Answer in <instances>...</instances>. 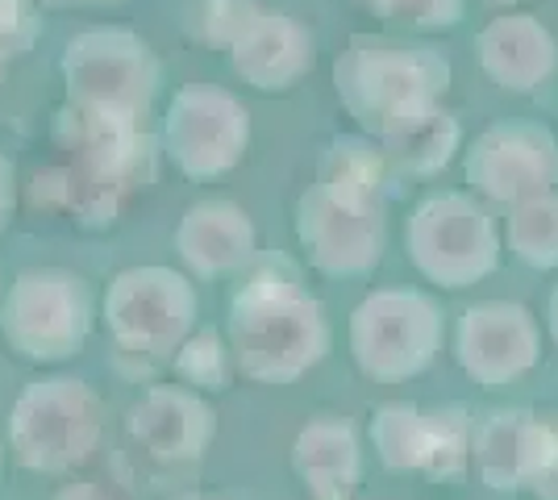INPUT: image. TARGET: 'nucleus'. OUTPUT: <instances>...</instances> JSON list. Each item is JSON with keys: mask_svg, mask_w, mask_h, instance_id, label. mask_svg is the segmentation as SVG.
Instances as JSON below:
<instances>
[{"mask_svg": "<svg viewBox=\"0 0 558 500\" xmlns=\"http://www.w3.org/2000/svg\"><path fill=\"white\" fill-rule=\"evenodd\" d=\"M255 225L233 200H201L192 205L180 225H175V251L180 259L205 276V280H221L233 271H246L255 259Z\"/></svg>", "mask_w": 558, "mask_h": 500, "instance_id": "17", "label": "nucleus"}, {"mask_svg": "<svg viewBox=\"0 0 558 500\" xmlns=\"http://www.w3.org/2000/svg\"><path fill=\"white\" fill-rule=\"evenodd\" d=\"M0 472H4V451H0Z\"/></svg>", "mask_w": 558, "mask_h": 500, "instance_id": "33", "label": "nucleus"}, {"mask_svg": "<svg viewBox=\"0 0 558 500\" xmlns=\"http://www.w3.org/2000/svg\"><path fill=\"white\" fill-rule=\"evenodd\" d=\"M43 4H71V0H43Z\"/></svg>", "mask_w": 558, "mask_h": 500, "instance_id": "31", "label": "nucleus"}, {"mask_svg": "<svg viewBox=\"0 0 558 500\" xmlns=\"http://www.w3.org/2000/svg\"><path fill=\"white\" fill-rule=\"evenodd\" d=\"M0 333L29 363H68L93 333V292L59 267L25 271L0 296Z\"/></svg>", "mask_w": 558, "mask_h": 500, "instance_id": "7", "label": "nucleus"}, {"mask_svg": "<svg viewBox=\"0 0 558 500\" xmlns=\"http://www.w3.org/2000/svg\"><path fill=\"white\" fill-rule=\"evenodd\" d=\"M313 59L317 42L308 25L279 9H255L230 42L233 72L258 93H292L313 72Z\"/></svg>", "mask_w": 558, "mask_h": 500, "instance_id": "15", "label": "nucleus"}, {"mask_svg": "<svg viewBox=\"0 0 558 500\" xmlns=\"http://www.w3.org/2000/svg\"><path fill=\"white\" fill-rule=\"evenodd\" d=\"M375 454L388 472H425L429 467V408L379 405L372 417Z\"/></svg>", "mask_w": 558, "mask_h": 500, "instance_id": "21", "label": "nucleus"}, {"mask_svg": "<svg viewBox=\"0 0 558 500\" xmlns=\"http://www.w3.org/2000/svg\"><path fill=\"white\" fill-rule=\"evenodd\" d=\"M43 34V22L29 0H0V54H25L34 38Z\"/></svg>", "mask_w": 558, "mask_h": 500, "instance_id": "26", "label": "nucleus"}, {"mask_svg": "<svg viewBox=\"0 0 558 500\" xmlns=\"http://www.w3.org/2000/svg\"><path fill=\"white\" fill-rule=\"evenodd\" d=\"M546 330H550V342L558 346V284L550 292V305H546Z\"/></svg>", "mask_w": 558, "mask_h": 500, "instance_id": "29", "label": "nucleus"}, {"mask_svg": "<svg viewBox=\"0 0 558 500\" xmlns=\"http://www.w3.org/2000/svg\"><path fill=\"white\" fill-rule=\"evenodd\" d=\"M450 59L434 42L354 34L333 59V93L363 134L379 138L392 121L442 105L450 93Z\"/></svg>", "mask_w": 558, "mask_h": 500, "instance_id": "2", "label": "nucleus"}, {"mask_svg": "<svg viewBox=\"0 0 558 500\" xmlns=\"http://www.w3.org/2000/svg\"><path fill=\"white\" fill-rule=\"evenodd\" d=\"M463 175L492 205H525L558 192V138L542 121H496L463 155Z\"/></svg>", "mask_w": 558, "mask_h": 500, "instance_id": "12", "label": "nucleus"}, {"mask_svg": "<svg viewBox=\"0 0 558 500\" xmlns=\"http://www.w3.org/2000/svg\"><path fill=\"white\" fill-rule=\"evenodd\" d=\"M0 296H4V288H0Z\"/></svg>", "mask_w": 558, "mask_h": 500, "instance_id": "35", "label": "nucleus"}, {"mask_svg": "<svg viewBox=\"0 0 558 500\" xmlns=\"http://www.w3.org/2000/svg\"><path fill=\"white\" fill-rule=\"evenodd\" d=\"M163 146L187 180L209 184L242 163L251 146V113L230 88L187 84L167 109Z\"/></svg>", "mask_w": 558, "mask_h": 500, "instance_id": "10", "label": "nucleus"}, {"mask_svg": "<svg viewBox=\"0 0 558 500\" xmlns=\"http://www.w3.org/2000/svg\"><path fill=\"white\" fill-rule=\"evenodd\" d=\"M446 313L421 288H375L350 313V355L375 383H404L429 371L442 351Z\"/></svg>", "mask_w": 558, "mask_h": 500, "instance_id": "5", "label": "nucleus"}, {"mask_svg": "<svg viewBox=\"0 0 558 500\" xmlns=\"http://www.w3.org/2000/svg\"><path fill=\"white\" fill-rule=\"evenodd\" d=\"M63 80L75 118L138 130V118L150 109L159 88V59L134 29L100 25L71 38L63 54Z\"/></svg>", "mask_w": 558, "mask_h": 500, "instance_id": "3", "label": "nucleus"}, {"mask_svg": "<svg viewBox=\"0 0 558 500\" xmlns=\"http://www.w3.org/2000/svg\"><path fill=\"white\" fill-rule=\"evenodd\" d=\"M367 500H379V497H367Z\"/></svg>", "mask_w": 558, "mask_h": 500, "instance_id": "34", "label": "nucleus"}, {"mask_svg": "<svg viewBox=\"0 0 558 500\" xmlns=\"http://www.w3.org/2000/svg\"><path fill=\"white\" fill-rule=\"evenodd\" d=\"M404 251H409V263L421 271V280L446 292H463L488 280L500 267L496 221L471 192L425 196L404 225Z\"/></svg>", "mask_w": 558, "mask_h": 500, "instance_id": "6", "label": "nucleus"}, {"mask_svg": "<svg viewBox=\"0 0 558 500\" xmlns=\"http://www.w3.org/2000/svg\"><path fill=\"white\" fill-rule=\"evenodd\" d=\"M105 326L121 355L171 358L196 330V292L171 267H130L105 292Z\"/></svg>", "mask_w": 558, "mask_h": 500, "instance_id": "8", "label": "nucleus"}, {"mask_svg": "<svg viewBox=\"0 0 558 500\" xmlns=\"http://www.w3.org/2000/svg\"><path fill=\"white\" fill-rule=\"evenodd\" d=\"M54 500H121L113 488H105L100 479H75V484H63Z\"/></svg>", "mask_w": 558, "mask_h": 500, "instance_id": "27", "label": "nucleus"}, {"mask_svg": "<svg viewBox=\"0 0 558 500\" xmlns=\"http://www.w3.org/2000/svg\"><path fill=\"white\" fill-rule=\"evenodd\" d=\"M459 143H463V125L442 105H429V109H417L409 118L392 121L375 138L392 180H429V175H438L454 159Z\"/></svg>", "mask_w": 558, "mask_h": 500, "instance_id": "19", "label": "nucleus"}, {"mask_svg": "<svg viewBox=\"0 0 558 500\" xmlns=\"http://www.w3.org/2000/svg\"><path fill=\"white\" fill-rule=\"evenodd\" d=\"M471 463L492 492H534L558 500V413L492 408L471 429Z\"/></svg>", "mask_w": 558, "mask_h": 500, "instance_id": "9", "label": "nucleus"}, {"mask_svg": "<svg viewBox=\"0 0 558 500\" xmlns=\"http://www.w3.org/2000/svg\"><path fill=\"white\" fill-rule=\"evenodd\" d=\"M296 239L317 276L363 280L379 267L388 251V217H384V205L347 200L338 192L313 184L296 200Z\"/></svg>", "mask_w": 558, "mask_h": 500, "instance_id": "11", "label": "nucleus"}, {"mask_svg": "<svg viewBox=\"0 0 558 500\" xmlns=\"http://www.w3.org/2000/svg\"><path fill=\"white\" fill-rule=\"evenodd\" d=\"M171 500H221V497H205V492H180V497H171Z\"/></svg>", "mask_w": 558, "mask_h": 500, "instance_id": "30", "label": "nucleus"}, {"mask_svg": "<svg viewBox=\"0 0 558 500\" xmlns=\"http://www.w3.org/2000/svg\"><path fill=\"white\" fill-rule=\"evenodd\" d=\"M230 358L246 380L283 388L329 355V321L322 301L301 284L283 255H255L230 296Z\"/></svg>", "mask_w": 558, "mask_h": 500, "instance_id": "1", "label": "nucleus"}, {"mask_svg": "<svg viewBox=\"0 0 558 500\" xmlns=\"http://www.w3.org/2000/svg\"><path fill=\"white\" fill-rule=\"evenodd\" d=\"M480 68L500 93L530 96L558 72V42L534 13H500L475 38Z\"/></svg>", "mask_w": 558, "mask_h": 500, "instance_id": "16", "label": "nucleus"}, {"mask_svg": "<svg viewBox=\"0 0 558 500\" xmlns=\"http://www.w3.org/2000/svg\"><path fill=\"white\" fill-rule=\"evenodd\" d=\"M125 434L142 447L146 459L184 467L205 459L217 438V413L192 388H150L125 417Z\"/></svg>", "mask_w": 558, "mask_h": 500, "instance_id": "14", "label": "nucleus"}, {"mask_svg": "<svg viewBox=\"0 0 558 500\" xmlns=\"http://www.w3.org/2000/svg\"><path fill=\"white\" fill-rule=\"evenodd\" d=\"M509 251L534 271H558V192L512 205Z\"/></svg>", "mask_w": 558, "mask_h": 500, "instance_id": "22", "label": "nucleus"}, {"mask_svg": "<svg viewBox=\"0 0 558 500\" xmlns=\"http://www.w3.org/2000/svg\"><path fill=\"white\" fill-rule=\"evenodd\" d=\"M363 4L375 9V17H384L388 25H404L421 34L454 29L466 13V0H363Z\"/></svg>", "mask_w": 558, "mask_h": 500, "instance_id": "25", "label": "nucleus"}, {"mask_svg": "<svg viewBox=\"0 0 558 500\" xmlns=\"http://www.w3.org/2000/svg\"><path fill=\"white\" fill-rule=\"evenodd\" d=\"M292 472L308 500H350L363 479L359 429L347 417H313L292 442Z\"/></svg>", "mask_w": 558, "mask_h": 500, "instance_id": "18", "label": "nucleus"}, {"mask_svg": "<svg viewBox=\"0 0 558 500\" xmlns=\"http://www.w3.org/2000/svg\"><path fill=\"white\" fill-rule=\"evenodd\" d=\"M175 363V376L192 388V392H226L233 376V358L221 346V333L217 330H192L180 342V351L171 355Z\"/></svg>", "mask_w": 558, "mask_h": 500, "instance_id": "24", "label": "nucleus"}, {"mask_svg": "<svg viewBox=\"0 0 558 500\" xmlns=\"http://www.w3.org/2000/svg\"><path fill=\"white\" fill-rule=\"evenodd\" d=\"M13 217V163L0 155V230L9 225Z\"/></svg>", "mask_w": 558, "mask_h": 500, "instance_id": "28", "label": "nucleus"}, {"mask_svg": "<svg viewBox=\"0 0 558 500\" xmlns=\"http://www.w3.org/2000/svg\"><path fill=\"white\" fill-rule=\"evenodd\" d=\"M0 80H4V54H0Z\"/></svg>", "mask_w": 558, "mask_h": 500, "instance_id": "32", "label": "nucleus"}, {"mask_svg": "<svg viewBox=\"0 0 558 500\" xmlns=\"http://www.w3.org/2000/svg\"><path fill=\"white\" fill-rule=\"evenodd\" d=\"M454 358L480 388H509L530 376L542 358L537 317L517 301L466 305L454 321Z\"/></svg>", "mask_w": 558, "mask_h": 500, "instance_id": "13", "label": "nucleus"}, {"mask_svg": "<svg viewBox=\"0 0 558 500\" xmlns=\"http://www.w3.org/2000/svg\"><path fill=\"white\" fill-rule=\"evenodd\" d=\"M317 184L347 200H363V205H384L388 200V163L379 155L375 138L363 134H347V138H333L317 163Z\"/></svg>", "mask_w": 558, "mask_h": 500, "instance_id": "20", "label": "nucleus"}, {"mask_svg": "<svg viewBox=\"0 0 558 500\" xmlns=\"http://www.w3.org/2000/svg\"><path fill=\"white\" fill-rule=\"evenodd\" d=\"M471 413L466 405H438L429 408V467L425 476L434 479H459L471 463Z\"/></svg>", "mask_w": 558, "mask_h": 500, "instance_id": "23", "label": "nucleus"}, {"mask_svg": "<svg viewBox=\"0 0 558 500\" xmlns=\"http://www.w3.org/2000/svg\"><path fill=\"white\" fill-rule=\"evenodd\" d=\"M105 434V405L84 380L50 376L22 388L9 413V451L25 472L68 476L88 463Z\"/></svg>", "mask_w": 558, "mask_h": 500, "instance_id": "4", "label": "nucleus"}]
</instances>
